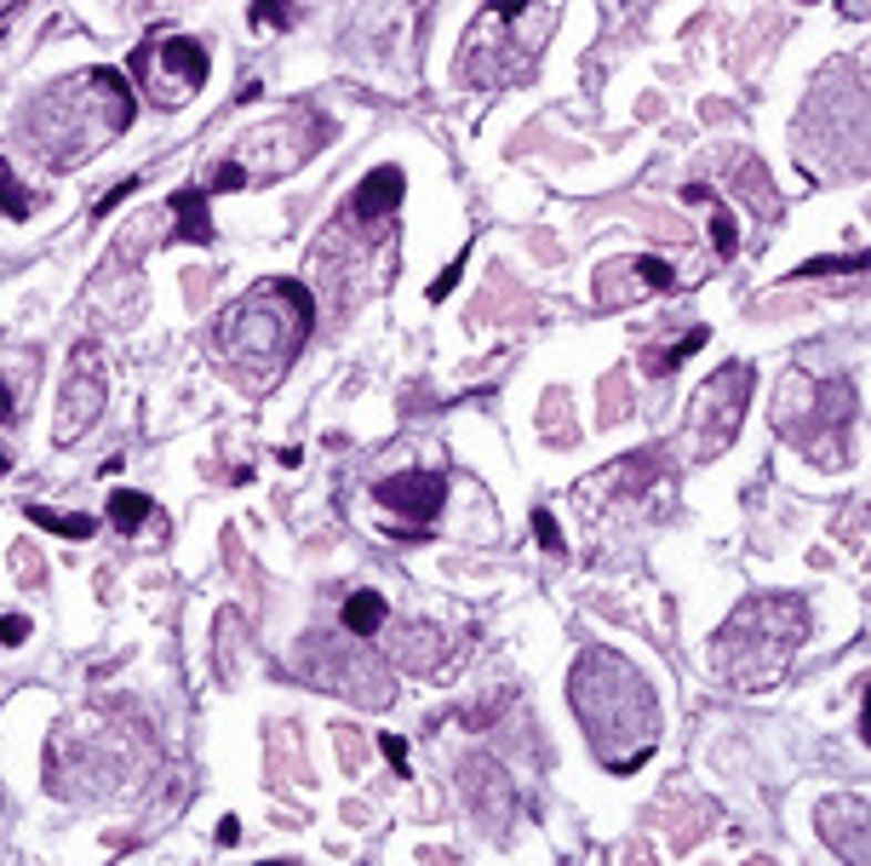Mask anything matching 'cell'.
Returning <instances> with one entry per match:
<instances>
[{
	"label": "cell",
	"instance_id": "obj_33",
	"mask_svg": "<svg viewBox=\"0 0 871 866\" xmlns=\"http://www.w3.org/2000/svg\"><path fill=\"white\" fill-rule=\"evenodd\" d=\"M126 12H173V7H184V0H121Z\"/></svg>",
	"mask_w": 871,
	"mask_h": 866
},
{
	"label": "cell",
	"instance_id": "obj_13",
	"mask_svg": "<svg viewBox=\"0 0 871 866\" xmlns=\"http://www.w3.org/2000/svg\"><path fill=\"white\" fill-rule=\"evenodd\" d=\"M677 271L665 258L643 253V258H614V264H602L596 271V305L602 310H619V305H643V298L654 293H672Z\"/></svg>",
	"mask_w": 871,
	"mask_h": 866
},
{
	"label": "cell",
	"instance_id": "obj_23",
	"mask_svg": "<svg viewBox=\"0 0 871 866\" xmlns=\"http://www.w3.org/2000/svg\"><path fill=\"white\" fill-rule=\"evenodd\" d=\"M23 517L35 522V528H52V534H63V540H86L92 528H98V522H92V517H81V511H75V517H63V511H52V506H35V499L23 506Z\"/></svg>",
	"mask_w": 871,
	"mask_h": 866
},
{
	"label": "cell",
	"instance_id": "obj_7",
	"mask_svg": "<svg viewBox=\"0 0 871 866\" xmlns=\"http://www.w3.org/2000/svg\"><path fill=\"white\" fill-rule=\"evenodd\" d=\"M751 390H757V374L751 361H728L717 368L706 385L694 390L688 403V419H683V459H717L746 425V408H751Z\"/></svg>",
	"mask_w": 871,
	"mask_h": 866
},
{
	"label": "cell",
	"instance_id": "obj_3",
	"mask_svg": "<svg viewBox=\"0 0 871 866\" xmlns=\"http://www.w3.org/2000/svg\"><path fill=\"white\" fill-rule=\"evenodd\" d=\"M132 110H139V98H132V81L121 70H81L29 104L23 132L47 166L70 173V166L92 161L98 150H110L121 139L132 126Z\"/></svg>",
	"mask_w": 871,
	"mask_h": 866
},
{
	"label": "cell",
	"instance_id": "obj_2",
	"mask_svg": "<svg viewBox=\"0 0 871 866\" xmlns=\"http://www.w3.org/2000/svg\"><path fill=\"white\" fill-rule=\"evenodd\" d=\"M316 322V298L305 293V282L293 276H270L247 287L213 327V356L224 361L242 385H276L293 356L305 350Z\"/></svg>",
	"mask_w": 871,
	"mask_h": 866
},
{
	"label": "cell",
	"instance_id": "obj_12",
	"mask_svg": "<svg viewBox=\"0 0 871 866\" xmlns=\"http://www.w3.org/2000/svg\"><path fill=\"white\" fill-rule=\"evenodd\" d=\"M459 792H464V804H471V815L493 832V838H505L511 821H516V781L505 775V763L499 757H464L459 763Z\"/></svg>",
	"mask_w": 871,
	"mask_h": 866
},
{
	"label": "cell",
	"instance_id": "obj_24",
	"mask_svg": "<svg viewBox=\"0 0 871 866\" xmlns=\"http://www.w3.org/2000/svg\"><path fill=\"white\" fill-rule=\"evenodd\" d=\"M110 522L121 528V534H139V528L150 522V493H132V488H121V493L110 499Z\"/></svg>",
	"mask_w": 871,
	"mask_h": 866
},
{
	"label": "cell",
	"instance_id": "obj_15",
	"mask_svg": "<svg viewBox=\"0 0 871 866\" xmlns=\"http://www.w3.org/2000/svg\"><path fill=\"white\" fill-rule=\"evenodd\" d=\"M373 499H379L385 511L408 517L413 528H430L436 517H442L448 477H442V471H401V477H385V482L373 488Z\"/></svg>",
	"mask_w": 871,
	"mask_h": 866
},
{
	"label": "cell",
	"instance_id": "obj_19",
	"mask_svg": "<svg viewBox=\"0 0 871 866\" xmlns=\"http://www.w3.org/2000/svg\"><path fill=\"white\" fill-rule=\"evenodd\" d=\"M728 166H734V179H740L746 207H751L757 218H768V224H775V218H780V195H775V184H768L762 161H757V155H734Z\"/></svg>",
	"mask_w": 871,
	"mask_h": 866
},
{
	"label": "cell",
	"instance_id": "obj_17",
	"mask_svg": "<svg viewBox=\"0 0 871 866\" xmlns=\"http://www.w3.org/2000/svg\"><path fill=\"white\" fill-rule=\"evenodd\" d=\"M401 195H408V173H401V166H373V173L356 184V195H350V218L356 224H379V218H390L401 207Z\"/></svg>",
	"mask_w": 871,
	"mask_h": 866
},
{
	"label": "cell",
	"instance_id": "obj_26",
	"mask_svg": "<svg viewBox=\"0 0 871 866\" xmlns=\"http://www.w3.org/2000/svg\"><path fill=\"white\" fill-rule=\"evenodd\" d=\"M247 18H253V29H293L298 7H293V0H253Z\"/></svg>",
	"mask_w": 871,
	"mask_h": 866
},
{
	"label": "cell",
	"instance_id": "obj_14",
	"mask_svg": "<svg viewBox=\"0 0 871 866\" xmlns=\"http://www.w3.org/2000/svg\"><path fill=\"white\" fill-rule=\"evenodd\" d=\"M820 821V838L837 860H849V866H865L871 860V838H865V821H871V804H865V792H843V797H826V804L814 809Z\"/></svg>",
	"mask_w": 871,
	"mask_h": 866
},
{
	"label": "cell",
	"instance_id": "obj_25",
	"mask_svg": "<svg viewBox=\"0 0 871 866\" xmlns=\"http://www.w3.org/2000/svg\"><path fill=\"white\" fill-rule=\"evenodd\" d=\"M41 207V195H29V190H18V179H12V166L0 161V213L7 218H29Z\"/></svg>",
	"mask_w": 871,
	"mask_h": 866
},
{
	"label": "cell",
	"instance_id": "obj_21",
	"mask_svg": "<svg viewBox=\"0 0 871 866\" xmlns=\"http://www.w3.org/2000/svg\"><path fill=\"white\" fill-rule=\"evenodd\" d=\"M385 620H390V609H385L379 591H356L345 603V631H350V638H379Z\"/></svg>",
	"mask_w": 871,
	"mask_h": 866
},
{
	"label": "cell",
	"instance_id": "obj_10",
	"mask_svg": "<svg viewBox=\"0 0 871 866\" xmlns=\"http://www.w3.org/2000/svg\"><path fill=\"white\" fill-rule=\"evenodd\" d=\"M207 70H213L207 47L189 41V35H150L144 47H132V81H139L150 92V104H161V110L189 104V98L207 86Z\"/></svg>",
	"mask_w": 871,
	"mask_h": 866
},
{
	"label": "cell",
	"instance_id": "obj_22",
	"mask_svg": "<svg viewBox=\"0 0 871 866\" xmlns=\"http://www.w3.org/2000/svg\"><path fill=\"white\" fill-rule=\"evenodd\" d=\"M683 195H688V202H706V207H711V224H706V230H711V247H717V258H734V247H740V242H734V213L717 202L706 184H688Z\"/></svg>",
	"mask_w": 871,
	"mask_h": 866
},
{
	"label": "cell",
	"instance_id": "obj_28",
	"mask_svg": "<svg viewBox=\"0 0 871 866\" xmlns=\"http://www.w3.org/2000/svg\"><path fill=\"white\" fill-rule=\"evenodd\" d=\"M533 534H540V546H545L551 557H562V551H567V540H562V528H556V517H551V511H533Z\"/></svg>",
	"mask_w": 871,
	"mask_h": 866
},
{
	"label": "cell",
	"instance_id": "obj_1",
	"mask_svg": "<svg viewBox=\"0 0 871 866\" xmlns=\"http://www.w3.org/2000/svg\"><path fill=\"white\" fill-rule=\"evenodd\" d=\"M567 701H574V717L585 729L591 752L602 757V770L631 775V770H643L648 752L659 746V701H654V689L608 643H591L574 660V672H567Z\"/></svg>",
	"mask_w": 871,
	"mask_h": 866
},
{
	"label": "cell",
	"instance_id": "obj_35",
	"mask_svg": "<svg viewBox=\"0 0 871 866\" xmlns=\"http://www.w3.org/2000/svg\"><path fill=\"white\" fill-rule=\"evenodd\" d=\"M7 471H12V459H7V448H0V477H7Z\"/></svg>",
	"mask_w": 871,
	"mask_h": 866
},
{
	"label": "cell",
	"instance_id": "obj_30",
	"mask_svg": "<svg viewBox=\"0 0 871 866\" xmlns=\"http://www.w3.org/2000/svg\"><path fill=\"white\" fill-rule=\"evenodd\" d=\"M0 643H29V620L23 614H0Z\"/></svg>",
	"mask_w": 871,
	"mask_h": 866
},
{
	"label": "cell",
	"instance_id": "obj_5",
	"mask_svg": "<svg viewBox=\"0 0 871 866\" xmlns=\"http://www.w3.org/2000/svg\"><path fill=\"white\" fill-rule=\"evenodd\" d=\"M562 23V0H493L477 12L471 35L459 47V75L477 92H505L522 86Z\"/></svg>",
	"mask_w": 871,
	"mask_h": 866
},
{
	"label": "cell",
	"instance_id": "obj_4",
	"mask_svg": "<svg viewBox=\"0 0 871 866\" xmlns=\"http://www.w3.org/2000/svg\"><path fill=\"white\" fill-rule=\"evenodd\" d=\"M802 643H809V603H802V597H791V591L746 597V603L717 625L711 672L740 694L780 689Z\"/></svg>",
	"mask_w": 871,
	"mask_h": 866
},
{
	"label": "cell",
	"instance_id": "obj_34",
	"mask_svg": "<svg viewBox=\"0 0 871 866\" xmlns=\"http://www.w3.org/2000/svg\"><path fill=\"white\" fill-rule=\"evenodd\" d=\"M12 419V390H7V374H0V425Z\"/></svg>",
	"mask_w": 871,
	"mask_h": 866
},
{
	"label": "cell",
	"instance_id": "obj_31",
	"mask_svg": "<svg viewBox=\"0 0 871 866\" xmlns=\"http://www.w3.org/2000/svg\"><path fill=\"white\" fill-rule=\"evenodd\" d=\"M132 190H139V179H121V184H115V190L104 195V202H98V218H104V213H115V207L126 202V195H132Z\"/></svg>",
	"mask_w": 871,
	"mask_h": 866
},
{
	"label": "cell",
	"instance_id": "obj_6",
	"mask_svg": "<svg viewBox=\"0 0 871 866\" xmlns=\"http://www.w3.org/2000/svg\"><path fill=\"white\" fill-rule=\"evenodd\" d=\"M860 414V396L849 379H809V374H786L775 390V430L802 448L820 465H843L849 459V430Z\"/></svg>",
	"mask_w": 871,
	"mask_h": 866
},
{
	"label": "cell",
	"instance_id": "obj_32",
	"mask_svg": "<svg viewBox=\"0 0 871 866\" xmlns=\"http://www.w3.org/2000/svg\"><path fill=\"white\" fill-rule=\"evenodd\" d=\"M379 752L396 763V770H408V741H401V735H385V741H379Z\"/></svg>",
	"mask_w": 871,
	"mask_h": 866
},
{
	"label": "cell",
	"instance_id": "obj_20",
	"mask_svg": "<svg viewBox=\"0 0 871 866\" xmlns=\"http://www.w3.org/2000/svg\"><path fill=\"white\" fill-rule=\"evenodd\" d=\"M706 339H711V333H706V327H694V333H683L677 345H654V350H643V368H648V379L677 374V368H683V361H688L694 350H706Z\"/></svg>",
	"mask_w": 871,
	"mask_h": 866
},
{
	"label": "cell",
	"instance_id": "obj_8",
	"mask_svg": "<svg viewBox=\"0 0 871 866\" xmlns=\"http://www.w3.org/2000/svg\"><path fill=\"white\" fill-rule=\"evenodd\" d=\"M298 665L310 672L316 689L345 694V701H356V706H367V712L390 706V694H396V683H390V672H385V660L367 649V638H361V643L305 638V649H298Z\"/></svg>",
	"mask_w": 871,
	"mask_h": 866
},
{
	"label": "cell",
	"instance_id": "obj_11",
	"mask_svg": "<svg viewBox=\"0 0 871 866\" xmlns=\"http://www.w3.org/2000/svg\"><path fill=\"white\" fill-rule=\"evenodd\" d=\"M110 403V368H104V350L98 345H75L70 350V379H63V396H58V425H52V437L70 448L81 442L86 430L98 425V414H104Z\"/></svg>",
	"mask_w": 871,
	"mask_h": 866
},
{
	"label": "cell",
	"instance_id": "obj_16",
	"mask_svg": "<svg viewBox=\"0 0 871 866\" xmlns=\"http://www.w3.org/2000/svg\"><path fill=\"white\" fill-rule=\"evenodd\" d=\"M390 660L401 665V672H413V677H436L442 672V660H448V638H442V625H430V620H408V625H390Z\"/></svg>",
	"mask_w": 871,
	"mask_h": 866
},
{
	"label": "cell",
	"instance_id": "obj_18",
	"mask_svg": "<svg viewBox=\"0 0 871 866\" xmlns=\"http://www.w3.org/2000/svg\"><path fill=\"white\" fill-rule=\"evenodd\" d=\"M207 184H189L178 195H166V218H173V242H201V247H213V218H207Z\"/></svg>",
	"mask_w": 871,
	"mask_h": 866
},
{
	"label": "cell",
	"instance_id": "obj_9",
	"mask_svg": "<svg viewBox=\"0 0 871 866\" xmlns=\"http://www.w3.org/2000/svg\"><path fill=\"white\" fill-rule=\"evenodd\" d=\"M332 139V121L327 115H316V110H293V115H281V121H270L264 132H247L242 139V150L229 155L247 173V184H264V179H287V173H298L321 144Z\"/></svg>",
	"mask_w": 871,
	"mask_h": 866
},
{
	"label": "cell",
	"instance_id": "obj_27",
	"mask_svg": "<svg viewBox=\"0 0 871 866\" xmlns=\"http://www.w3.org/2000/svg\"><path fill=\"white\" fill-rule=\"evenodd\" d=\"M831 271H865V253L854 258H809V264H797V276L809 282V276H831Z\"/></svg>",
	"mask_w": 871,
	"mask_h": 866
},
{
	"label": "cell",
	"instance_id": "obj_29",
	"mask_svg": "<svg viewBox=\"0 0 871 866\" xmlns=\"http://www.w3.org/2000/svg\"><path fill=\"white\" fill-rule=\"evenodd\" d=\"M459 276H464V253H459V258L448 264V271H442V276H436V282H430V298H436V305H442V298H448V293L459 287Z\"/></svg>",
	"mask_w": 871,
	"mask_h": 866
}]
</instances>
